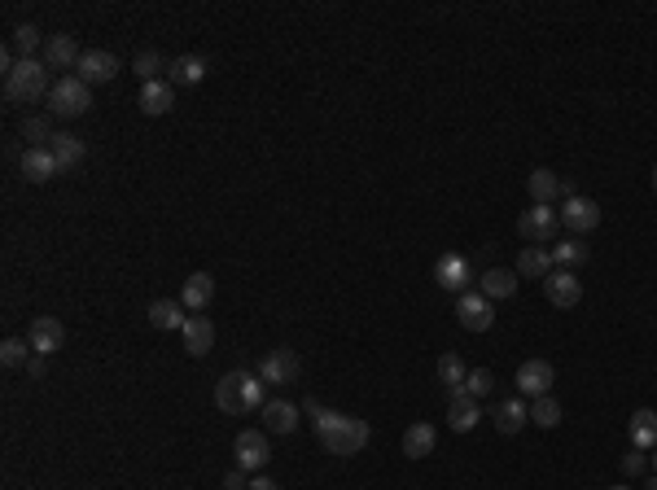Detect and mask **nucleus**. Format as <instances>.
Masks as SVG:
<instances>
[{"label": "nucleus", "instance_id": "1", "mask_svg": "<svg viewBox=\"0 0 657 490\" xmlns=\"http://www.w3.org/2000/svg\"><path fill=\"white\" fill-rule=\"evenodd\" d=\"M303 412L311 416V429H316V438H320V446H325L328 456H342V460H347L355 451H364V442H368V420L328 412V407H320L316 398H307Z\"/></svg>", "mask_w": 657, "mask_h": 490}, {"label": "nucleus", "instance_id": "2", "mask_svg": "<svg viewBox=\"0 0 657 490\" xmlns=\"http://www.w3.org/2000/svg\"><path fill=\"white\" fill-rule=\"evenodd\" d=\"M49 66L40 57H18V66L5 74V101L9 105H31V101L49 97L53 93V79Z\"/></svg>", "mask_w": 657, "mask_h": 490}, {"label": "nucleus", "instance_id": "3", "mask_svg": "<svg viewBox=\"0 0 657 490\" xmlns=\"http://www.w3.org/2000/svg\"><path fill=\"white\" fill-rule=\"evenodd\" d=\"M88 105H93V88H88L79 74H62V79L53 83L49 110L57 119H79V114H88Z\"/></svg>", "mask_w": 657, "mask_h": 490}, {"label": "nucleus", "instance_id": "4", "mask_svg": "<svg viewBox=\"0 0 657 490\" xmlns=\"http://www.w3.org/2000/svg\"><path fill=\"white\" fill-rule=\"evenodd\" d=\"M556 232H561V211L539 206V201H534L531 211H522V220H517V237L531 245H553Z\"/></svg>", "mask_w": 657, "mask_h": 490}, {"label": "nucleus", "instance_id": "5", "mask_svg": "<svg viewBox=\"0 0 657 490\" xmlns=\"http://www.w3.org/2000/svg\"><path fill=\"white\" fill-rule=\"evenodd\" d=\"M259 377H263V386H294L299 377H303V359L289 350V346H277V350H268L259 368H254Z\"/></svg>", "mask_w": 657, "mask_h": 490}, {"label": "nucleus", "instance_id": "6", "mask_svg": "<svg viewBox=\"0 0 657 490\" xmlns=\"http://www.w3.org/2000/svg\"><path fill=\"white\" fill-rule=\"evenodd\" d=\"M232 456H237V468H246V473H263L268 460H272L268 434H263V429H241L237 442H232Z\"/></svg>", "mask_w": 657, "mask_h": 490}, {"label": "nucleus", "instance_id": "7", "mask_svg": "<svg viewBox=\"0 0 657 490\" xmlns=\"http://www.w3.org/2000/svg\"><path fill=\"white\" fill-rule=\"evenodd\" d=\"M434 280H438L447 294H469V285H474L478 276H474V263H469L465 254H452V250H447V254L434 263Z\"/></svg>", "mask_w": 657, "mask_h": 490}, {"label": "nucleus", "instance_id": "8", "mask_svg": "<svg viewBox=\"0 0 657 490\" xmlns=\"http://www.w3.org/2000/svg\"><path fill=\"white\" fill-rule=\"evenodd\" d=\"M456 316H460V324H465L469 333H486V328L495 324V302L482 294V289H469V294H460V302H456Z\"/></svg>", "mask_w": 657, "mask_h": 490}, {"label": "nucleus", "instance_id": "9", "mask_svg": "<svg viewBox=\"0 0 657 490\" xmlns=\"http://www.w3.org/2000/svg\"><path fill=\"white\" fill-rule=\"evenodd\" d=\"M478 420H482L478 398H469V394H465V386H452V390H447V429H456V434H469Z\"/></svg>", "mask_w": 657, "mask_h": 490}, {"label": "nucleus", "instance_id": "10", "mask_svg": "<svg viewBox=\"0 0 657 490\" xmlns=\"http://www.w3.org/2000/svg\"><path fill=\"white\" fill-rule=\"evenodd\" d=\"M596 223H601V206H596L592 197H570V201L561 206V228H570V237L592 232Z\"/></svg>", "mask_w": 657, "mask_h": 490}, {"label": "nucleus", "instance_id": "11", "mask_svg": "<svg viewBox=\"0 0 657 490\" xmlns=\"http://www.w3.org/2000/svg\"><path fill=\"white\" fill-rule=\"evenodd\" d=\"M26 342H31V350L35 355H57L62 350V342H66V328H62V319H53V316H40V319H31V328H26Z\"/></svg>", "mask_w": 657, "mask_h": 490}, {"label": "nucleus", "instance_id": "12", "mask_svg": "<svg viewBox=\"0 0 657 490\" xmlns=\"http://www.w3.org/2000/svg\"><path fill=\"white\" fill-rule=\"evenodd\" d=\"M544 294H548V302H553V307H561V311H570V307H579V298H583V280L574 276V271L556 268L553 276L544 280Z\"/></svg>", "mask_w": 657, "mask_h": 490}, {"label": "nucleus", "instance_id": "13", "mask_svg": "<svg viewBox=\"0 0 657 490\" xmlns=\"http://www.w3.org/2000/svg\"><path fill=\"white\" fill-rule=\"evenodd\" d=\"M553 381H556V368L548 359H526V364L517 368V394H553Z\"/></svg>", "mask_w": 657, "mask_h": 490}, {"label": "nucleus", "instance_id": "14", "mask_svg": "<svg viewBox=\"0 0 657 490\" xmlns=\"http://www.w3.org/2000/svg\"><path fill=\"white\" fill-rule=\"evenodd\" d=\"M79 79L93 88V83H110L114 74H119V57L114 53H105V49H88L83 57H79Z\"/></svg>", "mask_w": 657, "mask_h": 490}, {"label": "nucleus", "instance_id": "15", "mask_svg": "<svg viewBox=\"0 0 657 490\" xmlns=\"http://www.w3.org/2000/svg\"><path fill=\"white\" fill-rule=\"evenodd\" d=\"M18 167H23V175L31 180V184H44V180H53V175L62 172L49 145H40V149L26 145V149H23V158H18Z\"/></svg>", "mask_w": 657, "mask_h": 490}, {"label": "nucleus", "instance_id": "16", "mask_svg": "<svg viewBox=\"0 0 657 490\" xmlns=\"http://www.w3.org/2000/svg\"><path fill=\"white\" fill-rule=\"evenodd\" d=\"M211 298H215V276H211V271H193V276L184 280V289H180L184 311H193V316H202L206 307H211Z\"/></svg>", "mask_w": 657, "mask_h": 490}, {"label": "nucleus", "instance_id": "17", "mask_svg": "<svg viewBox=\"0 0 657 490\" xmlns=\"http://www.w3.org/2000/svg\"><path fill=\"white\" fill-rule=\"evenodd\" d=\"M79 57H83V53L75 49V35H49V40H44V57H40V62H44L49 71H75Z\"/></svg>", "mask_w": 657, "mask_h": 490}, {"label": "nucleus", "instance_id": "18", "mask_svg": "<svg viewBox=\"0 0 657 490\" xmlns=\"http://www.w3.org/2000/svg\"><path fill=\"white\" fill-rule=\"evenodd\" d=\"M202 79H206V57H198V53H184V57L167 62V83L172 88H193Z\"/></svg>", "mask_w": 657, "mask_h": 490}, {"label": "nucleus", "instance_id": "19", "mask_svg": "<svg viewBox=\"0 0 657 490\" xmlns=\"http://www.w3.org/2000/svg\"><path fill=\"white\" fill-rule=\"evenodd\" d=\"M184 350L193 355V359H202V355H211V346H215V324L206 316H189L184 319Z\"/></svg>", "mask_w": 657, "mask_h": 490}, {"label": "nucleus", "instance_id": "20", "mask_svg": "<svg viewBox=\"0 0 657 490\" xmlns=\"http://www.w3.org/2000/svg\"><path fill=\"white\" fill-rule=\"evenodd\" d=\"M136 105L150 114V119H158V114H167L172 105H176V88L167 83V79H153V83H141V97H136Z\"/></svg>", "mask_w": 657, "mask_h": 490}, {"label": "nucleus", "instance_id": "21", "mask_svg": "<svg viewBox=\"0 0 657 490\" xmlns=\"http://www.w3.org/2000/svg\"><path fill=\"white\" fill-rule=\"evenodd\" d=\"M215 403H220V412H228V416H246V394H241V368H237V372H224V377H220V386H215Z\"/></svg>", "mask_w": 657, "mask_h": 490}, {"label": "nucleus", "instance_id": "22", "mask_svg": "<svg viewBox=\"0 0 657 490\" xmlns=\"http://www.w3.org/2000/svg\"><path fill=\"white\" fill-rule=\"evenodd\" d=\"M553 271H556L553 250H544V245H526V250L517 254V276H531V280H548Z\"/></svg>", "mask_w": 657, "mask_h": 490}, {"label": "nucleus", "instance_id": "23", "mask_svg": "<svg viewBox=\"0 0 657 490\" xmlns=\"http://www.w3.org/2000/svg\"><path fill=\"white\" fill-rule=\"evenodd\" d=\"M299 416H303V412H299L294 403H285V398H268V403H263V425H268L272 434H294V429H299Z\"/></svg>", "mask_w": 657, "mask_h": 490}, {"label": "nucleus", "instance_id": "24", "mask_svg": "<svg viewBox=\"0 0 657 490\" xmlns=\"http://www.w3.org/2000/svg\"><path fill=\"white\" fill-rule=\"evenodd\" d=\"M478 289L491 298V302H500V298H513V294H517V271H513V268H486V271L478 276Z\"/></svg>", "mask_w": 657, "mask_h": 490}, {"label": "nucleus", "instance_id": "25", "mask_svg": "<svg viewBox=\"0 0 657 490\" xmlns=\"http://www.w3.org/2000/svg\"><path fill=\"white\" fill-rule=\"evenodd\" d=\"M53 158H57V167L62 172H71V167H79L83 162V153H88V145H83V136H75V132H57L49 141Z\"/></svg>", "mask_w": 657, "mask_h": 490}, {"label": "nucleus", "instance_id": "26", "mask_svg": "<svg viewBox=\"0 0 657 490\" xmlns=\"http://www.w3.org/2000/svg\"><path fill=\"white\" fill-rule=\"evenodd\" d=\"M627 434H632V446H640V451H657V412H653V407H640V412H632V420H627Z\"/></svg>", "mask_w": 657, "mask_h": 490}, {"label": "nucleus", "instance_id": "27", "mask_svg": "<svg viewBox=\"0 0 657 490\" xmlns=\"http://www.w3.org/2000/svg\"><path fill=\"white\" fill-rule=\"evenodd\" d=\"M434 442H438V429L426 425V420H417V425H407V434H404V456L407 460H426V456H434Z\"/></svg>", "mask_w": 657, "mask_h": 490}, {"label": "nucleus", "instance_id": "28", "mask_svg": "<svg viewBox=\"0 0 657 490\" xmlns=\"http://www.w3.org/2000/svg\"><path fill=\"white\" fill-rule=\"evenodd\" d=\"M184 302H176V298H158V302H150V324L153 328H162V333H172V328H184Z\"/></svg>", "mask_w": 657, "mask_h": 490}, {"label": "nucleus", "instance_id": "29", "mask_svg": "<svg viewBox=\"0 0 657 490\" xmlns=\"http://www.w3.org/2000/svg\"><path fill=\"white\" fill-rule=\"evenodd\" d=\"M495 429H500V434H522V425H526V420H531V407H526V403H522V398H505V403H500V407H495Z\"/></svg>", "mask_w": 657, "mask_h": 490}, {"label": "nucleus", "instance_id": "30", "mask_svg": "<svg viewBox=\"0 0 657 490\" xmlns=\"http://www.w3.org/2000/svg\"><path fill=\"white\" fill-rule=\"evenodd\" d=\"M526 189L539 206H553V197H561V175L548 172V167H534L531 180H526Z\"/></svg>", "mask_w": 657, "mask_h": 490}, {"label": "nucleus", "instance_id": "31", "mask_svg": "<svg viewBox=\"0 0 657 490\" xmlns=\"http://www.w3.org/2000/svg\"><path fill=\"white\" fill-rule=\"evenodd\" d=\"M553 263L565 271H574L579 263H587V245H583V237H561V241H553Z\"/></svg>", "mask_w": 657, "mask_h": 490}, {"label": "nucleus", "instance_id": "32", "mask_svg": "<svg viewBox=\"0 0 657 490\" xmlns=\"http://www.w3.org/2000/svg\"><path fill=\"white\" fill-rule=\"evenodd\" d=\"M31 355H35V350H31V342H23V338H5V342H0V364L9 368V372H14V368H26Z\"/></svg>", "mask_w": 657, "mask_h": 490}, {"label": "nucleus", "instance_id": "33", "mask_svg": "<svg viewBox=\"0 0 657 490\" xmlns=\"http://www.w3.org/2000/svg\"><path fill=\"white\" fill-rule=\"evenodd\" d=\"M531 420L539 429H556V425H561V403H556L553 394H539L531 403Z\"/></svg>", "mask_w": 657, "mask_h": 490}, {"label": "nucleus", "instance_id": "34", "mask_svg": "<svg viewBox=\"0 0 657 490\" xmlns=\"http://www.w3.org/2000/svg\"><path fill=\"white\" fill-rule=\"evenodd\" d=\"M53 136H57V132L49 127V119H44V114H26V119H23V141H31L35 149L44 145V141H53Z\"/></svg>", "mask_w": 657, "mask_h": 490}, {"label": "nucleus", "instance_id": "35", "mask_svg": "<svg viewBox=\"0 0 657 490\" xmlns=\"http://www.w3.org/2000/svg\"><path fill=\"white\" fill-rule=\"evenodd\" d=\"M438 377H443V386H447V390H452V386H465V377H469V372H465V364H460V355H456V350H447V355L438 359Z\"/></svg>", "mask_w": 657, "mask_h": 490}, {"label": "nucleus", "instance_id": "36", "mask_svg": "<svg viewBox=\"0 0 657 490\" xmlns=\"http://www.w3.org/2000/svg\"><path fill=\"white\" fill-rule=\"evenodd\" d=\"M132 71L141 74V83H153V79H158V71H167V62H162V57H158L153 49H145V53H136Z\"/></svg>", "mask_w": 657, "mask_h": 490}, {"label": "nucleus", "instance_id": "37", "mask_svg": "<svg viewBox=\"0 0 657 490\" xmlns=\"http://www.w3.org/2000/svg\"><path fill=\"white\" fill-rule=\"evenodd\" d=\"M491 390H495V377H491L486 368H474V372L465 377V394H469V398H486Z\"/></svg>", "mask_w": 657, "mask_h": 490}, {"label": "nucleus", "instance_id": "38", "mask_svg": "<svg viewBox=\"0 0 657 490\" xmlns=\"http://www.w3.org/2000/svg\"><path fill=\"white\" fill-rule=\"evenodd\" d=\"M14 49H18V57H35V49H40V31L31 23L14 26Z\"/></svg>", "mask_w": 657, "mask_h": 490}, {"label": "nucleus", "instance_id": "39", "mask_svg": "<svg viewBox=\"0 0 657 490\" xmlns=\"http://www.w3.org/2000/svg\"><path fill=\"white\" fill-rule=\"evenodd\" d=\"M644 468H649V451H640V446H632V451L623 456V473H627V477H640Z\"/></svg>", "mask_w": 657, "mask_h": 490}, {"label": "nucleus", "instance_id": "40", "mask_svg": "<svg viewBox=\"0 0 657 490\" xmlns=\"http://www.w3.org/2000/svg\"><path fill=\"white\" fill-rule=\"evenodd\" d=\"M224 490H250V482H246V468H232V473H224Z\"/></svg>", "mask_w": 657, "mask_h": 490}, {"label": "nucleus", "instance_id": "41", "mask_svg": "<svg viewBox=\"0 0 657 490\" xmlns=\"http://www.w3.org/2000/svg\"><path fill=\"white\" fill-rule=\"evenodd\" d=\"M44 372H49V364H44V355H31V364H26V377H31V381H40Z\"/></svg>", "mask_w": 657, "mask_h": 490}, {"label": "nucleus", "instance_id": "42", "mask_svg": "<svg viewBox=\"0 0 657 490\" xmlns=\"http://www.w3.org/2000/svg\"><path fill=\"white\" fill-rule=\"evenodd\" d=\"M250 490H277V482H272V477H254Z\"/></svg>", "mask_w": 657, "mask_h": 490}, {"label": "nucleus", "instance_id": "43", "mask_svg": "<svg viewBox=\"0 0 657 490\" xmlns=\"http://www.w3.org/2000/svg\"><path fill=\"white\" fill-rule=\"evenodd\" d=\"M649 490H657V473H653V477H649Z\"/></svg>", "mask_w": 657, "mask_h": 490}, {"label": "nucleus", "instance_id": "44", "mask_svg": "<svg viewBox=\"0 0 657 490\" xmlns=\"http://www.w3.org/2000/svg\"><path fill=\"white\" fill-rule=\"evenodd\" d=\"M653 189H657V167H653Z\"/></svg>", "mask_w": 657, "mask_h": 490}, {"label": "nucleus", "instance_id": "45", "mask_svg": "<svg viewBox=\"0 0 657 490\" xmlns=\"http://www.w3.org/2000/svg\"><path fill=\"white\" fill-rule=\"evenodd\" d=\"M653 473H657V456H653Z\"/></svg>", "mask_w": 657, "mask_h": 490}, {"label": "nucleus", "instance_id": "46", "mask_svg": "<svg viewBox=\"0 0 657 490\" xmlns=\"http://www.w3.org/2000/svg\"><path fill=\"white\" fill-rule=\"evenodd\" d=\"M613 490H627V486H613Z\"/></svg>", "mask_w": 657, "mask_h": 490}]
</instances>
